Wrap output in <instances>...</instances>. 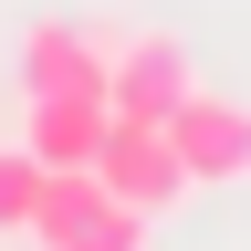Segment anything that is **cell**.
Listing matches in <instances>:
<instances>
[{
    "instance_id": "obj_1",
    "label": "cell",
    "mask_w": 251,
    "mask_h": 251,
    "mask_svg": "<svg viewBox=\"0 0 251 251\" xmlns=\"http://www.w3.org/2000/svg\"><path fill=\"white\" fill-rule=\"evenodd\" d=\"M31 251H147V220L105 199L94 168H42V199H31Z\"/></svg>"
},
{
    "instance_id": "obj_2",
    "label": "cell",
    "mask_w": 251,
    "mask_h": 251,
    "mask_svg": "<svg viewBox=\"0 0 251 251\" xmlns=\"http://www.w3.org/2000/svg\"><path fill=\"white\" fill-rule=\"evenodd\" d=\"M94 178H105V199H126L136 220H157V209L188 199V168H178L168 126H136V115H105V136H94Z\"/></svg>"
},
{
    "instance_id": "obj_3",
    "label": "cell",
    "mask_w": 251,
    "mask_h": 251,
    "mask_svg": "<svg viewBox=\"0 0 251 251\" xmlns=\"http://www.w3.org/2000/svg\"><path fill=\"white\" fill-rule=\"evenodd\" d=\"M168 147H178L188 188H241V178H251V105L188 84L178 105H168Z\"/></svg>"
},
{
    "instance_id": "obj_4",
    "label": "cell",
    "mask_w": 251,
    "mask_h": 251,
    "mask_svg": "<svg viewBox=\"0 0 251 251\" xmlns=\"http://www.w3.org/2000/svg\"><path fill=\"white\" fill-rule=\"evenodd\" d=\"M188 94V52L168 31H136V42L105 52V115H136V126H168V105Z\"/></svg>"
},
{
    "instance_id": "obj_5",
    "label": "cell",
    "mask_w": 251,
    "mask_h": 251,
    "mask_svg": "<svg viewBox=\"0 0 251 251\" xmlns=\"http://www.w3.org/2000/svg\"><path fill=\"white\" fill-rule=\"evenodd\" d=\"M105 136V94H31L21 105V157L31 168H94Z\"/></svg>"
},
{
    "instance_id": "obj_6",
    "label": "cell",
    "mask_w": 251,
    "mask_h": 251,
    "mask_svg": "<svg viewBox=\"0 0 251 251\" xmlns=\"http://www.w3.org/2000/svg\"><path fill=\"white\" fill-rule=\"evenodd\" d=\"M21 94H105V42L74 21H31L21 31Z\"/></svg>"
},
{
    "instance_id": "obj_7",
    "label": "cell",
    "mask_w": 251,
    "mask_h": 251,
    "mask_svg": "<svg viewBox=\"0 0 251 251\" xmlns=\"http://www.w3.org/2000/svg\"><path fill=\"white\" fill-rule=\"evenodd\" d=\"M31 199H42V168L21 157V136L0 147V230H31Z\"/></svg>"
}]
</instances>
